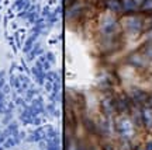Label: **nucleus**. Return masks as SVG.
<instances>
[{
	"mask_svg": "<svg viewBox=\"0 0 152 150\" xmlns=\"http://www.w3.org/2000/svg\"><path fill=\"white\" fill-rule=\"evenodd\" d=\"M144 119H145V122L149 125H152V109H145L144 111Z\"/></svg>",
	"mask_w": 152,
	"mask_h": 150,
	"instance_id": "f257e3e1",
	"label": "nucleus"
},
{
	"mask_svg": "<svg viewBox=\"0 0 152 150\" xmlns=\"http://www.w3.org/2000/svg\"><path fill=\"white\" fill-rule=\"evenodd\" d=\"M141 10L144 11H152V0H144L141 6Z\"/></svg>",
	"mask_w": 152,
	"mask_h": 150,
	"instance_id": "f03ea898",
	"label": "nucleus"
}]
</instances>
